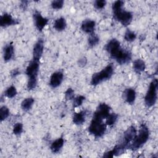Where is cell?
Instances as JSON below:
<instances>
[{"label": "cell", "instance_id": "obj_1", "mask_svg": "<svg viewBox=\"0 0 158 158\" xmlns=\"http://www.w3.org/2000/svg\"><path fill=\"white\" fill-rule=\"evenodd\" d=\"M149 136V131L146 125L142 124L140 127L138 135L136 134L135 138L128 146V149L136 151L143 146L148 141Z\"/></svg>", "mask_w": 158, "mask_h": 158}, {"label": "cell", "instance_id": "obj_2", "mask_svg": "<svg viewBox=\"0 0 158 158\" xmlns=\"http://www.w3.org/2000/svg\"><path fill=\"white\" fill-rule=\"evenodd\" d=\"M114 73V66L112 64L107 65L104 69L99 72L93 75L91 80V85L96 86L100 83L109 79Z\"/></svg>", "mask_w": 158, "mask_h": 158}, {"label": "cell", "instance_id": "obj_3", "mask_svg": "<svg viewBox=\"0 0 158 158\" xmlns=\"http://www.w3.org/2000/svg\"><path fill=\"white\" fill-rule=\"evenodd\" d=\"M106 131V124L102 120L93 117L88 127V131L95 137H101Z\"/></svg>", "mask_w": 158, "mask_h": 158}, {"label": "cell", "instance_id": "obj_4", "mask_svg": "<svg viewBox=\"0 0 158 158\" xmlns=\"http://www.w3.org/2000/svg\"><path fill=\"white\" fill-rule=\"evenodd\" d=\"M158 82L156 78L154 79L150 83L149 89L144 98V102L147 106L151 107L156 104L157 100V89Z\"/></svg>", "mask_w": 158, "mask_h": 158}, {"label": "cell", "instance_id": "obj_5", "mask_svg": "<svg viewBox=\"0 0 158 158\" xmlns=\"http://www.w3.org/2000/svg\"><path fill=\"white\" fill-rule=\"evenodd\" d=\"M113 13L114 19L124 26H128L132 21V14L130 12L123 10V8L114 10L113 11Z\"/></svg>", "mask_w": 158, "mask_h": 158}, {"label": "cell", "instance_id": "obj_6", "mask_svg": "<svg viewBox=\"0 0 158 158\" xmlns=\"http://www.w3.org/2000/svg\"><path fill=\"white\" fill-rule=\"evenodd\" d=\"M136 130L134 126H131L123 133L122 139L118 144L126 149L128 148V146L136 135Z\"/></svg>", "mask_w": 158, "mask_h": 158}, {"label": "cell", "instance_id": "obj_7", "mask_svg": "<svg viewBox=\"0 0 158 158\" xmlns=\"http://www.w3.org/2000/svg\"><path fill=\"white\" fill-rule=\"evenodd\" d=\"M110 107L108 105L105 103H101L98 106L93 117L103 120L109 115L110 114Z\"/></svg>", "mask_w": 158, "mask_h": 158}, {"label": "cell", "instance_id": "obj_8", "mask_svg": "<svg viewBox=\"0 0 158 158\" xmlns=\"http://www.w3.org/2000/svg\"><path fill=\"white\" fill-rule=\"evenodd\" d=\"M35 25L38 31H41L48 22V19L42 16L41 13L38 10H35L33 15Z\"/></svg>", "mask_w": 158, "mask_h": 158}, {"label": "cell", "instance_id": "obj_9", "mask_svg": "<svg viewBox=\"0 0 158 158\" xmlns=\"http://www.w3.org/2000/svg\"><path fill=\"white\" fill-rule=\"evenodd\" d=\"M114 59L120 64H125L129 62L131 59V54L130 51L122 49V48L118 51Z\"/></svg>", "mask_w": 158, "mask_h": 158}, {"label": "cell", "instance_id": "obj_10", "mask_svg": "<svg viewBox=\"0 0 158 158\" xmlns=\"http://www.w3.org/2000/svg\"><path fill=\"white\" fill-rule=\"evenodd\" d=\"M120 49V43L116 39H112L105 46V49L110 54L112 58H114Z\"/></svg>", "mask_w": 158, "mask_h": 158}, {"label": "cell", "instance_id": "obj_11", "mask_svg": "<svg viewBox=\"0 0 158 158\" xmlns=\"http://www.w3.org/2000/svg\"><path fill=\"white\" fill-rule=\"evenodd\" d=\"M39 62L33 59L31 60L28 65L26 69V74L29 78H37L38 73L39 71Z\"/></svg>", "mask_w": 158, "mask_h": 158}, {"label": "cell", "instance_id": "obj_12", "mask_svg": "<svg viewBox=\"0 0 158 158\" xmlns=\"http://www.w3.org/2000/svg\"><path fill=\"white\" fill-rule=\"evenodd\" d=\"M44 49V41L43 39L40 38L35 43L33 50V59L36 61H40L41 56L43 52Z\"/></svg>", "mask_w": 158, "mask_h": 158}, {"label": "cell", "instance_id": "obj_13", "mask_svg": "<svg viewBox=\"0 0 158 158\" xmlns=\"http://www.w3.org/2000/svg\"><path fill=\"white\" fill-rule=\"evenodd\" d=\"M19 23L18 20L14 19L10 14L5 13L1 16L0 25L2 27H7L11 25H17Z\"/></svg>", "mask_w": 158, "mask_h": 158}, {"label": "cell", "instance_id": "obj_14", "mask_svg": "<svg viewBox=\"0 0 158 158\" xmlns=\"http://www.w3.org/2000/svg\"><path fill=\"white\" fill-rule=\"evenodd\" d=\"M64 78V74L61 72H56L52 74L50 78L49 85L52 88L58 87L62 83Z\"/></svg>", "mask_w": 158, "mask_h": 158}, {"label": "cell", "instance_id": "obj_15", "mask_svg": "<svg viewBox=\"0 0 158 158\" xmlns=\"http://www.w3.org/2000/svg\"><path fill=\"white\" fill-rule=\"evenodd\" d=\"M95 26H96V23L94 20L87 19L83 22L81 28L83 31L87 33L92 34L94 31Z\"/></svg>", "mask_w": 158, "mask_h": 158}, {"label": "cell", "instance_id": "obj_16", "mask_svg": "<svg viewBox=\"0 0 158 158\" xmlns=\"http://www.w3.org/2000/svg\"><path fill=\"white\" fill-rule=\"evenodd\" d=\"M124 98L127 102L133 104L136 98V92L132 88H128L124 91Z\"/></svg>", "mask_w": 158, "mask_h": 158}, {"label": "cell", "instance_id": "obj_17", "mask_svg": "<svg viewBox=\"0 0 158 158\" xmlns=\"http://www.w3.org/2000/svg\"><path fill=\"white\" fill-rule=\"evenodd\" d=\"M14 54V46L11 44H9L6 45L4 48V53L3 57L5 61L10 60Z\"/></svg>", "mask_w": 158, "mask_h": 158}, {"label": "cell", "instance_id": "obj_18", "mask_svg": "<svg viewBox=\"0 0 158 158\" xmlns=\"http://www.w3.org/2000/svg\"><path fill=\"white\" fill-rule=\"evenodd\" d=\"M86 116V110H82L75 113L73 117V122L76 125H81L85 121Z\"/></svg>", "mask_w": 158, "mask_h": 158}, {"label": "cell", "instance_id": "obj_19", "mask_svg": "<svg viewBox=\"0 0 158 158\" xmlns=\"http://www.w3.org/2000/svg\"><path fill=\"white\" fill-rule=\"evenodd\" d=\"M64 143V140L62 138H59L54 141L51 145V150L53 153L58 152L62 148Z\"/></svg>", "mask_w": 158, "mask_h": 158}, {"label": "cell", "instance_id": "obj_20", "mask_svg": "<svg viewBox=\"0 0 158 158\" xmlns=\"http://www.w3.org/2000/svg\"><path fill=\"white\" fill-rule=\"evenodd\" d=\"M145 63L141 59H136L134 60L133 64V68L135 72L137 73H140L145 69Z\"/></svg>", "mask_w": 158, "mask_h": 158}, {"label": "cell", "instance_id": "obj_21", "mask_svg": "<svg viewBox=\"0 0 158 158\" xmlns=\"http://www.w3.org/2000/svg\"><path fill=\"white\" fill-rule=\"evenodd\" d=\"M66 26H67L66 21L65 19L63 17H60L56 19L54 23V28L57 31H61L65 30Z\"/></svg>", "mask_w": 158, "mask_h": 158}, {"label": "cell", "instance_id": "obj_22", "mask_svg": "<svg viewBox=\"0 0 158 158\" xmlns=\"http://www.w3.org/2000/svg\"><path fill=\"white\" fill-rule=\"evenodd\" d=\"M34 102V99L32 98H25L21 103V107L22 109L25 110L27 111L30 110L33 106Z\"/></svg>", "mask_w": 158, "mask_h": 158}, {"label": "cell", "instance_id": "obj_23", "mask_svg": "<svg viewBox=\"0 0 158 158\" xmlns=\"http://www.w3.org/2000/svg\"><path fill=\"white\" fill-rule=\"evenodd\" d=\"M99 38L96 35H95L94 33L90 34V35L88 38V45L91 48L94 47L99 43Z\"/></svg>", "mask_w": 158, "mask_h": 158}, {"label": "cell", "instance_id": "obj_24", "mask_svg": "<svg viewBox=\"0 0 158 158\" xmlns=\"http://www.w3.org/2000/svg\"><path fill=\"white\" fill-rule=\"evenodd\" d=\"M118 118V115L115 113H110L109 115L106 118V124L107 125H112L117 121Z\"/></svg>", "mask_w": 158, "mask_h": 158}, {"label": "cell", "instance_id": "obj_25", "mask_svg": "<svg viewBox=\"0 0 158 158\" xmlns=\"http://www.w3.org/2000/svg\"><path fill=\"white\" fill-rule=\"evenodd\" d=\"M136 38V35L135 32L130 30V29H127L125 33L124 38L127 41H134Z\"/></svg>", "mask_w": 158, "mask_h": 158}, {"label": "cell", "instance_id": "obj_26", "mask_svg": "<svg viewBox=\"0 0 158 158\" xmlns=\"http://www.w3.org/2000/svg\"><path fill=\"white\" fill-rule=\"evenodd\" d=\"M17 94V89L15 86H10L7 88L5 91V95L9 98H12Z\"/></svg>", "mask_w": 158, "mask_h": 158}, {"label": "cell", "instance_id": "obj_27", "mask_svg": "<svg viewBox=\"0 0 158 158\" xmlns=\"http://www.w3.org/2000/svg\"><path fill=\"white\" fill-rule=\"evenodd\" d=\"M9 115V109L4 106H2L0 109V119L1 121H3L6 118H7Z\"/></svg>", "mask_w": 158, "mask_h": 158}, {"label": "cell", "instance_id": "obj_28", "mask_svg": "<svg viewBox=\"0 0 158 158\" xmlns=\"http://www.w3.org/2000/svg\"><path fill=\"white\" fill-rule=\"evenodd\" d=\"M37 78H29L27 83V88L28 90H31L36 86Z\"/></svg>", "mask_w": 158, "mask_h": 158}, {"label": "cell", "instance_id": "obj_29", "mask_svg": "<svg viewBox=\"0 0 158 158\" xmlns=\"http://www.w3.org/2000/svg\"><path fill=\"white\" fill-rule=\"evenodd\" d=\"M23 131V125L21 123H17L13 128V133L15 135H20Z\"/></svg>", "mask_w": 158, "mask_h": 158}, {"label": "cell", "instance_id": "obj_30", "mask_svg": "<svg viewBox=\"0 0 158 158\" xmlns=\"http://www.w3.org/2000/svg\"><path fill=\"white\" fill-rule=\"evenodd\" d=\"M85 99V98L83 96H81V95L73 98V107H78L81 106Z\"/></svg>", "mask_w": 158, "mask_h": 158}, {"label": "cell", "instance_id": "obj_31", "mask_svg": "<svg viewBox=\"0 0 158 158\" xmlns=\"http://www.w3.org/2000/svg\"><path fill=\"white\" fill-rule=\"evenodd\" d=\"M64 1L63 0H56L53 1L51 2V6L54 9H60L64 6Z\"/></svg>", "mask_w": 158, "mask_h": 158}, {"label": "cell", "instance_id": "obj_32", "mask_svg": "<svg viewBox=\"0 0 158 158\" xmlns=\"http://www.w3.org/2000/svg\"><path fill=\"white\" fill-rule=\"evenodd\" d=\"M74 98V91L72 88H68L65 92V98L66 100H70Z\"/></svg>", "mask_w": 158, "mask_h": 158}, {"label": "cell", "instance_id": "obj_33", "mask_svg": "<svg viewBox=\"0 0 158 158\" xmlns=\"http://www.w3.org/2000/svg\"><path fill=\"white\" fill-rule=\"evenodd\" d=\"M106 4V1L104 0H98V1H96L94 3V6L97 9H102V8L104 7Z\"/></svg>", "mask_w": 158, "mask_h": 158}, {"label": "cell", "instance_id": "obj_34", "mask_svg": "<svg viewBox=\"0 0 158 158\" xmlns=\"http://www.w3.org/2000/svg\"><path fill=\"white\" fill-rule=\"evenodd\" d=\"M20 73V72L18 69H14L11 71L10 75L12 76V77H15L16 76H17Z\"/></svg>", "mask_w": 158, "mask_h": 158}, {"label": "cell", "instance_id": "obj_35", "mask_svg": "<svg viewBox=\"0 0 158 158\" xmlns=\"http://www.w3.org/2000/svg\"><path fill=\"white\" fill-rule=\"evenodd\" d=\"M28 1H21V5L20 6L23 9H26V7L27 6V3H28Z\"/></svg>", "mask_w": 158, "mask_h": 158}, {"label": "cell", "instance_id": "obj_36", "mask_svg": "<svg viewBox=\"0 0 158 158\" xmlns=\"http://www.w3.org/2000/svg\"><path fill=\"white\" fill-rule=\"evenodd\" d=\"M86 63V59L85 57H83L82 59H80V60H79V64L82 65L83 66L85 65Z\"/></svg>", "mask_w": 158, "mask_h": 158}]
</instances>
